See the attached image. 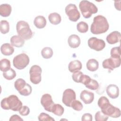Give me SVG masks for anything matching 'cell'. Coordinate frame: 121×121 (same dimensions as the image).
<instances>
[{
    "instance_id": "1",
    "label": "cell",
    "mask_w": 121,
    "mask_h": 121,
    "mask_svg": "<svg viewBox=\"0 0 121 121\" xmlns=\"http://www.w3.org/2000/svg\"><path fill=\"white\" fill-rule=\"evenodd\" d=\"M97 104L101 109V112L108 116L114 118L120 117L121 112L120 109L111 104L106 97L104 96L100 97L98 99Z\"/></svg>"
},
{
    "instance_id": "2",
    "label": "cell",
    "mask_w": 121,
    "mask_h": 121,
    "mask_svg": "<svg viewBox=\"0 0 121 121\" xmlns=\"http://www.w3.org/2000/svg\"><path fill=\"white\" fill-rule=\"evenodd\" d=\"M109 28V25L107 19L102 15H98L94 17L90 31L93 34L99 35L105 33Z\"/></svg>"
},
{
    "instance_id": "3",
    "label": "cell",
    "mask_w": 121,
    "mask_h": 121,
    "mask_svg": "<svg viewBox=\"0 0 121 121\" xmlns=\"http://www.w3.org/2000/svg\"><path fill=\"white\" fill-rule=\"evenodd\" d=\"M1 107L4 110L18 111L22 106V103L16 95H12L3 98L0 103Z\"/></svg>"
},
{
    "instance_id": "4",
    "label": "cell",
    "mask_w": 121,
    "mask_h": 121,
    "mask_svg": "<svg viewBox=\"0 0 121 121\" xmlns=\"http://www.w3.org/2000/svg\"><path fill=\"white\" fill-rule=\"evenodd\" d=\"M79 7L83 17L86 18L90 17L93 14H95L98 11L97 7L88 0H81L79 3Z\"/></svg>"
},
{
    "instance_id": "5",
    "label": "cell",
    "mask_w": 121,
    "mask_h": 121,
    "mask_svg": "<svg viewBox=\"0 0 121 121\" xmlns=\"http://www.w3.org/2000/svg\"><path fill=\"white\" fill-rule=\"evenodd\" d=\"M16 29L18 35L24 40L30 39L33 37V32L27 22L20 20L16 25Z\"/></svg>"
},
{
    "instance_id": "6",
    "label": "cell",
    "mask_w": 121,
    "mask_h": 121,
    "mask_svg": "<svg viewBox=\"0 0 121 121\" xmlns=\"http://www.w3.org/2000/svg\"><path fill=\"white\" fill-rule=\"evenodd\" d=\"M29 63V58L28 56L22 53L16 56L13 60V64L14 67L18 69H25Z\"/></svg>"
},
{
    "instance_id": "7",
    "label": "cell",
    "mask_w": 121,
    "mask_h": 121,
    "mask_svg": "<svg viewBox=\"0 0 121 121\" xmlns=\"http://www.w3.org/2000/svg\"><path fill=\"white\" fill-rule=\"evenodd\" d=\"M121 63V56L111 55L110 58L104 60L102 63L104 69L113 70L115 68L120 66Z\"/></svg>"
},
{
    "instance_id": "8",
    "label": "cell",
    "mask_w": 121,
    "mask_h": 121,
    "mask_svg": "<svg viewBox=\"0 0 121 121\" xmlns=\"http://www.w3.org/2000/svg\"><path fill=\"white\" fill-rule=\"evenodd\" d=\"M42 69L41 68L37 65H33L30 70V80L34 84H38L41 81V73Z\"/></svg>"
},
{
    "instance_id": "9",
    "label": "cell",
    "mask_w": 121,
    "mask_h": 121,
    "mask_svg": "<svg viewBox=\"0 0 121 121\" xmlns=\"http://www.w3.org/2000/svg\"><path fill=\"white\" fill-rule=\"evenodd\" d=\"M65 13L69 20L73 22L77 21L80 17V14L77 7L74 4H69L65 8Z\"/></svg>"
},
{
    "instance_id": "10",
    "label": "cell",
    "mask_w": 121,
    "mask_h": 121,
    "mask_svg": "<svg viewBox=\"0 0 121 121\" xmlns=\"http://www.w3.org/2000/svg\"><path fill=\"white\" fill-rule=\"evenodd\" d=\"M88 46L92 49L96 51H101L105 46V42L101 39H98L95 37H92L88 40Z\"/></svg>"
},
{
    "instance_id": "11",
    "label": "cell",
    "mask_w": 121,
    "mask_h": 121,
    "mask_svg": "<svg viewBox=\"0 0 121 121\" xmlns=\"http://www.w3.org/2000/svg\"><path fill=\"white\" fill-rule=\"evenodd\" d=\"M76 95L75 91L70 88L66 89L63 93L62 101L67 106L70 107L72 103L76 100Z\"/></svg>"
},
{
    "instance_id": "12",
    "label": "cell",
    "mask_w": 121,
    "mask_h": 121,
    "mask_svg": "<svg viewBox=\"0 0 121 121\" xmlns=\"http://www.w3.org/2000/svg\"><path fill=\"white\" fill-rule=\"evenodd\" d=\"M41 104L46 111L52 112V108L54 103L52 96L50 94H45L42 95L41 98Z\"/></svg>"
},
{
    "instance_id": "13",
    "label": "cell",
    "mask_w": 121,
    "mask_h": 121,
    "mask_svg": "<svg viewBox=\"0 0 121 121\" xmlns=\"http://www.w3.org/2000/svg\"><path fill=\"white\" fill-rule=\"evenodd\" d=\"M80 98L85 104H89L92 103L94 100V94L92 92L84 90L80 93Z\"/></svg>"
},
{
    "instance_id": "14",
    "label": "cell",
    "mask_w": 121,
    "mask_h": 121,
    "mask_svg": "<svg viewBox=\"0 0 121 121\" xmlns=\"http://www.w3.org/2000/svg\"><path fill=\"white\" fill-rule=\"evenodd\" d=\"M106 93L111 98L115 99L119 96V89L117 86L114 84L108 85L106 88Z\"/></svg>"
},
{
    "instance_id": "15",
    "label": "cell",
    "mask_w": 121,
    "mask_h": 121,
    "mask_svg": "<svg viewBox=\"0 0 121 121\" xmlns=\"http://www.w3.org/2000/svg\"><path fill=\"white\" fill-rule=\"evenodd\" d=\"M121 33L117 31H114L110 33L106 37L107 43L110 44H113L120 41Z\"/></svg>"
},
{
    "instance_id": "16",
    "label": "cell",
    "mask_w": 121,
    "mask_h": 121,
    "mask_svg": "<svg viewBox=\"0 0 121 121\" xmlns=\"http://www.w3.org/2000/svg\"><path fill=\"white\" fill-rule=\"evenodd\" d=\"M68 43L71 48H76L80 44V39L78 35H71L68 38Z\"/></svg>"
},
{
    "instance_id": "17",
    "label": "cell",
    "mask_w": 121,
    "mask_h": 121,
    "mask_svg": "<svg viewBox=\"0 0 121 121\" xmlns=\"http://www.w3.org/2000/svg\"><path fill=\"white\" fill-rule=\"evenodd\" d=\"M0 51L3 55L9 56L13 53L14 48L13 46L9 43H5L1 46Z\"/></svg>"
},
{
    "instance_id": "18",
    "label": "cell",
    "mask_w": 121,
    "mask_h": 121,
    "mask_svg": "<svg viewBox=\"0 0 121 121\" xmlns=\"http://www.w3.org/2000/svg\"><path fill=\"white\" fill-rule=\"evenodd\" d=\"M10 42L12 46L16 47H21L25 43V40L17 35L12 36L10 38Z\"/></svg>"
},
{
    "instance_id": "19",
    "label": "cell",
    "mask_w": 121,
    "mask_h": 121,
    "mask_svg": "<svg viewBox=\"0 0 121 121\" xmlns=\"http://www.w3.org/2000/svg\"><path fill=\"white\" fill-rule=\"evenodd\" d=\"M46 20L43 16H38L36 17L34 20V24L36 28L42 29L44 28L46 25Z\"/></svg>"
},
{
    "instance_id": "20",
    "label": "cell",
    "mask_w": 121,
    "mask_h": 121,
    "mask_svg": "<svg viewBox=\"0 0 121 121\" xmlns=\"http://www.w3.org/2000/svg\"><path fill=\"white\" fill-rule=\"evenodd\" d=\"M11 6L9 4H2L0 5V15L2 17H9L11 14Z\"/></svg>"
},
{
    "instance_id": "21",
    "label": "cell",
    "mask_w": 121,
    "mask_h": 121,
    "mask_svg": "<svg viewBox=\"0 0 121 121\" xmlns=\"http://www.w3.org/2000/svg\"><path fill=\"white\" fill-rule=\"evenodd\" d=\"M82 63L78 60H74L69 62L68 68L70 72L73 73L74 72L78 70H80L82 69Z\"/></svg>"
},
{
    "instance_id": "22",
    "label": "cell",
    "mask_w": 121,
    "mask_h": 121,
    "mask_svg": "<svg viewBox=\"0 0 121 121\" xmlns=\"http://www.w3.org/2000/svg\"><path fill=\"white\" fill-rule=\"evenodd\" d=\"M86 66L87 69L90 71H95L98 69L99 63L95 59H89L86 62Z\"/></svg>"
},
{
    "instance_id": "23",
    "label": "cell",
    "mask_w": 121,
    "mask_h": 121,
    "mask_svg": "<svg viewBox=\"0 0 121 121\" xmlns=\"http://www.w3.org/2000/svg\"><path fill=\"white\" fill-rule=\"evenodd\" d=\"M48 19L52 24L56 25L60 23L61 17L59 14L56 12H53L49 14L48 16Z\"/></svg>"
},
{
    "instance_id": "24",
    "label": "cell",
    "mask_w": 121,
    "mask_h": 121,
    "mask_svg": "<svg viewBox=\"0 0 121 121\" xmlns=\"http://www.w3.org/2000/svg\"><path fill=\"white\" fill-rule=\"evenodd\" d=\"M64 108L60 104H54L52 108V112L59 116H61L64 113Z\"/></svg>"
},
{
    "instance_id": "25",
    "label": "cell",
    "mask_w": 121,
    "mask_h": 121,
    "mask_svg": "<svg viewBox=\"0 0 121 121\" xmlns=\"http://www.w3.org/2000/svg\"><path fill=\"white\" fill-rule=\"evenodd\" d=\"M52 49L49 47H46L43 48L41 51V54L42 57L46 59L51 58L53 55Z\"/></svg>"
},
{
    "instance_id": "26",
    "label": "cell",
    "mask_w": 121,
    "mask_h": 121,
    "mask_svg": "<svg viewBox=\"0 0 121 121\" xmlns=\"http://www.w3.org/2000/svg\"><path fill=\"white\" fill-rule=\"evenodd\" d=\"M10 62L7 59H3L0 60V69L3 72L6 71L10 69Z\"/></svg>"
},
{
    "instance_id": "27",
    "label": "cell",
    "mask_w": 121,
    "mask_h": 121,
    "mask_svg": "<svg viewBox=\"0 0 121 121\" xmlns=\"http://www.w3.org/2000/svg\"><path fill=\"white\" fill-rule=\"evenodd\" d=\"M26 84L27 83L24 79L22 78H18L14 83V87L19 92L26 86Z\"/></svg>"
},
{
    "instance_id": "28",
    "label": "cell",
    "mask_w": 121,
    "mask_h": 121,
    "mask_svg": "<svg viewBox=\"0 0 121 121\" xmlns=\"http://www.w3.org/2000/svg\"><path fill=\"white\" fill-rule=\"evenodd\" d=\"M9 23L5 20H2L0 23V31L2 34H6L9 32Z\"/></svg>"
},
{
    "instance_id": "29",
    "label": "cell",
    "mask_w": 121,
    "mask_h": 121,
    "mask_svg": "<svg viewBox=\"0 0 121 121\" xmlns=\"http://www.w3.org/2000/svg\"><path fill=\"white\" fill-rule=\"evenodd\" d=\"M3 76L4 78L6 79L10 80L13 79L16 77V72L13 69H12V68H10L9 70L3 72Z\"/></svg>"
},
{
    "instance_id": "30",
    "label": "cell",
    "mask_w": 121,
    "mask_h": 121,
    "mask_svg": "<svg viewBox=\"0 0 121 121\" xmlns=\"http://www.w3.org/2000/svg\"><path fill=\"white\" fill-rule=\"evenodd\" d=\"M77 28L79 32L85 33L88 31V25L85 22L80 21L77 24Z\"/></svg>"
},
{
    "instance_id": "31",
    "label": "cell",
    "mask_w": 121,
    "mask_h": 121,
    "mask_svg": "<svg viewBox=\"0 0 121 121\" xmlns=\"http://www.w3.org/2000/svg\"><path fill=\"white\" fill-rule=\"evenodd\" d=\"M32 91L31 86L28 84H26V86L18 93L22 95L28 96L30 95Z\"/></svg>"
},
{
    "instance_id": "32",
    "label": "cell",
    "mask_w": 121,
    "mask_h": 121,
    "mask_svg": "<svg viewBox=\"0 0 121 121\" xmlns=\"http://www.w3.org/2000/svg\"><path fill=\"white\" fill-rule=\"evenodd\" d=\"M85 86L86 88L89 89L95 90L98 89L99 87V84L96 80L91 78L89 82L87 84L85 85Z\"/></svg>"
},
{
    "instance_id": "33",
    "label": "cell",
    "mask_w": 121,
    "mask_h": 121,
    "mask_svg": "<svg viewBox=\"0 0 121 121\" xmlns=\"http://www.w3.org/2000/svg\"><path fill=\"white\" fill-rule=\"evenodd\" d=\"M108 119V116L101 111L97 112L95 114V120L96 121H106Z\"/></svg>"
},
{
    "instance_id": "34",
    "label": "cell",
    "mask_w": 121,
    "mask_h": 121,
    "mask_svg": "<svg viewBox=\"0 0 121 121\" xmlns=\"http://www.w3.org/2000/svg\"><path fill=\"white\" fill-rule=\"evenodd\" d=\"M39 121H54V119L48 114L41 112L38 117Z\"/></svg>"
},
{
    "instance_id": "35",
    "label": "cell",
    "mask_w": 121,
    "mask_h": 121,
    "mask_svg": "<svg viewBox=\"0 0 121 121\" xmlns=\"http://www.w3.org/2000/svg\"><path fill=\"white\" fill-rule=\"evenodd\" d=\"M70 107L76 111H80L82 110L83 106L82 103L80 101L75 100L72 103Z\"/></svg>"
},
{
    "instance_id": "36",
    "label": "cell",
    "mask_w": 121,
    "mask_h": 121,
    "mask_svg": "<svg viewBox=\"0 0 121 121\" xmlns=\"http://www.w3.org/2000/svg\"><path fill=\"white\" fill-rule=\"evenodd\" d=\"M83 74V73L79 70L74 72L72 75V78L73 81L77 83H79L81 77Z\"/></svg>"
},
{
    "instance_id": "37",
    "label": "cell",
    "mask_w": 121,
    "mask_h": 121,
    "mask_svg": "<svg viewBox=\"0 0 121 121\" xmlns=\"http://www.w3.org/2000/svg\"><path fill=\"white\" fill-rule=\"evenodd\" d=\"M18 112L20 115L22 116H26L28 115L30 112V109L28 106L24 105L22 106Z\"/></svg>"
},
{
    "instance_id": "38",
    "label": "cell",
    "mask_w": 121,
    "mask_h": 121,
    "mask_svg": "<svg viewBox=\"0 0 121 121\" xmlns=\"http://www.w3.org/2000/svg\"><path fill=\"white\" fill-rule=\"evenodd\" d=\"M91 79V78L88 75L83 74L81 77L79 83H81L85 86L89 82Z\"/></svg>"
},
{
    "instance_id": "39",
    "label": "cell",
    "mask_w": 121,
    "mask_h": 121,
    "mask_svg": "<svg viewBox=\"0 0 121 121\" xmlns=\"http://www.w3.org/2000/svg\"><path fill=\"white\" fill-rule=\"evenodd\" d=\"M121 47H114L112 48L110 54L111 55H116V56H121Z\"/></svg>"
},
{
    "instance_id": "40",
    "label": "cell",
    "mask_w": 121,
    "mask_h": 121,
    "mask_svg": "<svg viewBox=\"0 0 121 121\" xmlns=\"http://www.w3.org/2000/svg\"><path fill=\"white\" fill-rule=\"evenodd\" d=\"M92 115L89 113H86L84 114L81 118L82 121H92Z\"/></svg>"
},
{
    "instance_id": "41",
    "label": "cell",
    "mask_w": 121,
    "mask_h": 121,
    "mask_svg": "<svg viewBox=\"0 0 121 121\" xmlns=\"http://www.w3.org/2000/svg\"><path fill=\"white\" fill-rule=\"evenodd\" d=\"M10 121H23V119H22L19 115L17 114H14L11 116L9 119Z\"/></svg>"
}]
</instances>
